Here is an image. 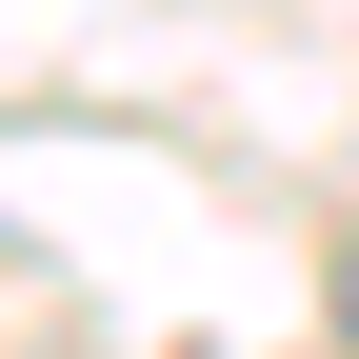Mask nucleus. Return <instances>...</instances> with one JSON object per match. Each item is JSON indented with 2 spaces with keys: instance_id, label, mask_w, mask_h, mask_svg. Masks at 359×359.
Here are the masks:
<instances>
[{
  "instance_id": "obj_1",
  "label": "nucleus",
  "mask_w": 359,
  "mask_h": 359,
  "mask_svg": "<svg viewBox=\"0 0 359 359\" xmlns=\"http://www.w3.org/2000/svg\"><path fill=\"white\" fill-rule=\"evenodd\" d=\"M339 339H359V259H339Z\"/></svg>"
}]
</instances>
